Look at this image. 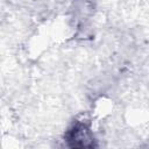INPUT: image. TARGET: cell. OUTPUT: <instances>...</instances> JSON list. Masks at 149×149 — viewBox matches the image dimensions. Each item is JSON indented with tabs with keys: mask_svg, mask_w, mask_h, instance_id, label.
<instances>
[{
	"mask_svg": "<svg viewBox=\"0 0 149 149\" xmlns=\"http://www.w3.org/2000/svg\"><path fill=\"white\" fill-rule=\"evenodd\" d=\"M68 141L71 147L74 148H86L93 147V135L88 128V126L84 122H76L71 129L68 132Z\"/></svg>",
	"mask_w": 149,
	"mask_h": 149,
	"instance_id": "obj_1",
	"label": "cell"
}]
</instances>
